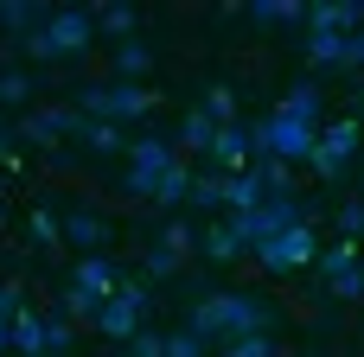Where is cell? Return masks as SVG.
Returning <instances> with one entry per match:
<instances>
[{
    "label": "cell",
    "mask_w": 364,
    "mask_h": 357,
    "mask_svg": "<svg viewBox=\"0 0 364 357\" xmlns=\"http://www.w3.org/2000/svg\"><path fill=\"white\" fill-rule=\"evenodd\" d=\"M192 332L205 339V345H237V339H256V332H282V307L275 300H262V294H211V300H198L192 307Z\"/></svg>",
    "instance_id": "obj_1"
},
{
    "label": "cell",
    "mask_w": 364,
    "mask_h": 357,
    "mask_svg": "<svg viewBox=\"0 0 364 357\" xmlns=\"http://www.w3.org/2000/svg\"><path fill=\"white\" fill-rule=\"evenodd\" d=\"M96 38H102V32H96V13H90V6H51V19H45L32 38L6 45V57L19 51V57H38V64H70V57H83ZM6 57H0V64H6Z\"/></svg>",
    "instance_id": "obj_2"
},
{
    "label": "cell",
    "mask_w": 364,
    "mask_h": 357,
    "mask_svg": "<svg viewBox=\"0 0 364 357\" xmlns=\"http://www.w3.org/2000/svg\"><path fill=\"white\" fill-rule=\"evenodd\" d=\"M70 109L90 115V121L128 128V121H141L147 109H160V89H154V83H122V77H83V83H70Z\"/></svg>",
    "instance_id": "obj_3"
},
{
    "label": "cell",
    "mask_w": 364,
    "mask_h": 357,
    "mask_svg": "<svg viewBox=\"0 0 364 357\" xmlns=\"http://www.w3.org/2000/svg\"><path fill=\"white\" fill-rule=\"evenodd\" d=\"M250 141H256V160L269 153L282 166H307L320 153V128L301 121V115H288V109H269L262 121H250Z\"/></svg>",
    "instance_id": "obj_4"
},
{
    "label": "cell",
    "mask_w": 364,
    "mask_h": 357,
    "mask_svg": "<svg viewBox=\"0 0 364 357\" xmlns=\"http://www.w3.org/2000/svg\"><path fill=\"white\" fill-rule=\"evenodd\" d=\"M147 307H154V281L147 275H128V287L122 294H109L102 307H96V339H115V345H134V332H141V319H147Z\"/></svg>",
    "instance_id": "obj_5"
},
{
    "label": "cell",
    "mask_w": 364,
    "mask_h": 357,
    "mask_svg": "<svg viewBox=\"0 0 364 357\" xmlns=\"http://www.w3.org/2000/svg\"><path fill=\"white\" fill-rule=\"evenodd\" d=\"M90 134V115H77L70 102H51V109H26L13 141H32V147H58V141H83Z\"/></svg>",
    "instance_id": "obj_6"
},
{
    "label": "cell",
    "mask_w": 364,
    "mask_h": 357,
    "mask_svg": "<svg viewBox=\"0 0 364 357\" xmlns=\"http://www.w3.org/2000/svg\"><path fill=\"white\" fill-rule=\"evenodd\" d=\"M256 262H262L269 275H301V268H314V262H320L314 224H294V230H282L269 249H256Z\"/></svg>",
    "instance_id": "obj_7"
},
{
    "label": "cell",
    "mask_w": 364,
    "mask_h": 357,
    "mask_svg": "<svg viewBox=\"0 0 364 357\" xmlns=\"http://www.w3.org/2000/svg\"><path fill=\"white\" fill-rule=\"evenodd\" d=\"M109 236H115V224H109L96 204H70V211H64V243H70V249L102 256V249H109Z\"/></svg>",
    "instance_id": "obj_8"
},
{
    "label": "cell",
    "mask_w": 364,
    "mask_h": 357,
    "mask_svg": "<svg viewBox=\"0 0 364 357\" xmlns=\"http://www.w3.org/2000/svg\"><path fill=\"white\" fill-rule=\"evenodd\" d=\"M211 166H218V172H250V166H256V141H250L243 121L218 128V141H211Z\"/></svg>",
    "instance_id": "obj_9"
},
{
    "label": "cell",
    "mask_w": 364,
    "mask_h": 357,
    "mask_svg": "<svg viewBox=\"0 0 364 357\" xmlns=\"http://www.w3.org/2000/svg\"><path fill=\"white\" fill-rule=\"evenodd\" d=\"M70 287H83L90 300H109V294H122V287H128V275H122L109 256H83V262L70 268Z\"/></svg>",
    "instance_id": "obj_10"
},
{
    "label": "cell",
    "mask_w": 364,
    "mask_h": 357,
    "mask_svg": "<svg viewBox=\"0 0 364 357\" xmlns=\"http://www.w3.org/2000/svg\"><path fill=\"white\" fill-rule=\"evenodd\" d=\"M192 256H205V262H237V256H250V249H243V236L230 230V217H211V224L198 230Z\"/></svg>",
    "instance_id": "obj_11"
},
{
    "label": "cell",
    "mask_w": 364,
    "mask_h": 357,
    "mask_svg": "<svg viewBox=\"0 0 364 357\" xmlns=\"http://www.w3.org/2000/svg\"><path fill=\"white\" fill-rule=\"evenodd\" d=\"M109 64H115L109 77H122V83H141V77L154 70V45H147V38L134 32V38H122V45H109Z\"/></svg>",
    "instance_id": "obj_12"
},
{
    "label": "cell",
    "mask_w": 364,
    "mask_h": 357,
    "mask_svg": "<svg viewBox=\"0 0 364 357\" xmlns=\"http://www.w3.org/2000/svg\"><path fill=\"white\" fill-rule=\"evenodd\" d=\"M45 19H51V6H32V0H0V32H6V45L32 38Z\"/></svg>",
    "instance_id": "obj_13"
},
{
    "label": "cell",
    "mask_w": 364,
    "mask_h": 357,
    "mask_svg": "<svg viewBox=\"0 0 364 357\" xmlns=\"http://www.w3.org/2000/svg\"><path fill=\"white\" fill-rule=\"evenodd\" d=\"M96 13V32L109 38V45H122V38H134V26L147 19L141 6H128V0H109V6H90Z\"/></svg>",
    "instance_id": "obj_14"
},
{
    "label": "cell",
    "mask_w": 364,
    "mask_h": 357,
    "mask_svg": "<svg viewBox=\"0 0 364 357\" xmlns=\"http://www.w3.org/2000/svg\"><path fill=\"white\" fill-rule=\"evenodd\" d=\"M173 160H179V147L166 134H134L128 141V166H141V172H166Z\"/></svg>",
    "instance_id": "obj_15"
},
{
    "label": "cell",
    "mask_w": 364,
    "mask_h": 357,
    "mask_svg": "<svg viewBox=\"0 0 364 357\" xmlns=\"http://www.w3.org/2000/svg\"><path fill=\"white\" fill-rule=\"evenodd\" d=\"M269 198V185H262V172L250 166V172H230L224 179V204H230V217H243V211H256Z\"/></svg>",
    "instance_id": "obj_16"
},
{
    "label": "cell",
    "mask_w": 364,
    "mask_h": 357,
    "mask_svg": "<svg viewBox=\"0 0 364 357\" xmlns=\"http://www.w3.org/2000/svg\"><path fill=\"white\" fill-rule=\"evenodd\" d=\"M243 19L250 26H307V6L301 0H256V6H243Z\"/></svg>",
    "instance_id": "obj_17"
},
{
    "label": "cell",
    "mask_w": 364,
    "mask_h": 357,
    "mask_svg": "<svg viewBox=\"0 0 364 357\" xmlns=\"http://www.w3.org/2000/svg\"><path fill=\"white\" fill-rule=\"evenodd\" d=\"M320 147H326V153H339V160L352 166V160H358V147H364L358 115H352V121H326V128H320Z\"/></svg>",
    "instance_id": "obj_18"
},
{
    "label": "cell",
    "mask_w": 364,
    "mask_h": 357,
    "mask_svg": "<svg viewBox=\"0 0 364 357\" xmlns=\"http://www.w3.org/2000/svg\"><path fill=\"white\" fill-rule=\"evenodd\" d=\"M282 109H288V115H301V121H314V128H326V121H320V115H326V89H320L314 77H307V83H294Z\"/></svg>",
    "instance_id": "obj_19"
},
{
    "label": "cell",
    "mask_w": 364,
    "mask_h": 357,
    "mask_svg": "<svg viewBox=\"0 0 364 357\" xmlns=\"http://www.w3.org/2000/svg\"><path fill=\"white\" fill-rule=\"evenodd\" d=\"M32 83H38L32 70H19V64H0V109H19V115H26V109H32Z\"/></svg>",
    "instance_id": "obj_20"
},
{
    "label": "cell",
    "mask_w": 364,
    "mask_h": 357,
    "mask_svg": "<svg viewBox=\"0 0 364 357\" xmlns=\"http://www.w3.org/2000/svg\"><path fill=\"white\" fill-rule=\"evenodd\" d=\"M301 51H307V64H320V70H339V64H346V38H339V32H307Z\"/></svg>",
    "instance_id": "obj_21"
},
{
    "label": "cell",
    "mask_w": 364,
    "mask_h": 357,
    "mask_svg": "<svg viewBox=\"0 0 364 357\" xmlns=\"http://www.w3.org/2000/svg\"><path fill=\"white\" fill-rule=\"evenodd\" d=\"M211 141H218V121H211L205 109H192V115L179 121V134H173V147H192V153H211Z\"/></svg>",
    "instance_id": "obj_22"
},
{
    "label": "cell",
    "mask_w": 364,
    "mask_h": 357,
    "mask_svg": "<svg viewBox=\"0 0 364 357\" xmlns=\"http://www.w3.org/2000/svg\"><path fill=\"white\" fill-rule=\"evenodd\" d=\"M13 357H45V313L13 319Z\"/></svg>",
    "instance_id": "obj_23"
},
{
    "label": "cell",
    "mask_w": 364,
    "mask_h": 357,
    "mask_svg": "<svg viewBox=\"0 0 364 357\" xmlns=\"http://www.w3.org/2000/svg\"><path fill=\"white\" fill-rule=\"evenodd\" d=\"M26 236H32V249H64V217H51V204H38L26 217Z\"/></svg>",
    "instance_id": "obj_24"
},
{
    "label": "cell",
    "mask_w": 364,
    "mask_h": 357,
    "mask_svg": "<svg viewBox=\"0 0 364 357\" xmlns=\"http://www.w3.org/2000/svg\"><path fill=\"white\" fill-rule=\"evenodd\" d=\"M224 179H230V172L205 166V172L192 179V211H218V204H224Z\"/></svg>",
    "instance_id": "obj_25"
},
{
    "label": "cell",
    "mask_w": 364,
    "mask_h": 357,
    "mask_svg": "<svg viewBox=\"0 0 364 357\" xmlns=\"http://www.w3.org/2000/svg\"><path fill=\"white\" fill-rule=\"evenodd\" d=\"M198 109H205L218 128H230V121H237V96H230V83H205V102H198Z\"/></svg>",
    "instance_id": "obj_26"
},
{
    "label": "cell",
    "mask_w": 364,
    "mask_h": 357,
    "mask_svg": "<svg viewBox=\"0 0 364 357\" xmlns=\"http://www.w3.org/2000/svg\"><path fill=\"white\" fill-rule=\"evenodd\" d=\"M70 351H77V326L58 319V313H45V357H70Z\"/></svg>",
    "instance_id": "obj_27"
},
{
    "label": "cell",
    "mask_w": 364,
    "mask_h": 357,
    "mask_svg": "<svg viewBox=\"0 0 364 357\" xmlns=\"http://www.w3.org/2000/svg\"><path fill=\"white\" fill-rule=\"evenodd\" d=\"M83 147H90V153H128V134H122L115 121H90Z\"/></svg>",
    "instance_id": "obj_28"
},
{
    "label": "cell",
    "mask_w": 364,
    "mask_h": 357,
    "mask_svg": "<svg viewBox=\"0 0 364 357\" xmlns=\"http://www.w3.org/2000/svg\"><path fill=\"white\" fill-rule=\"evenodd\" d=\"M96 307H102V300H90V294H83V287H64V294H58V307H51V313H58V319H70V326H77V319H96Z\"/></svg>",
    "instance_id": "obj_29"
},
{
    "label": "cell",
    "mask_w": 364,
    "mask_h": 357,
    "mask_svg": "<svg viewBox=\"0 0 364 357\" xmlns=\"http://www.w3.org/2000/svg\"><path fill=\"white\" fill-rule=\"evenodd\" d=\"M179 268H186V256H179V249H166V243H154V249H147V281H173Z\"/></svg>",
    "instance_id": "obj_30"
},
{
    "label": "cell",
    "mask_w": 364,
    "mask_h": 357,
    "mask_svg": "<svg viewBox=\"0 0 364 357\" xmlns=\"http://www.w3.org/2000/svg\"><path fill=\"white\" fill-rule=\"evenodd\" d=\"M218 357H282V339H269V332H256V339H237V345H224Z\"/></svg>",
    "instance_id": "obj_31"
},
{
    "label": "cell",
    "mask_w": 364,
    "mask_h": 357,
    "mask_svg": "<svg viewBox=\"0 0 364 357\" xmlns=\"http://www.w3.org/2000/svg\"><path fill=\"white\" fill-rule=\"evenodd\" d=\"M326 287H333V300H364V262H352V268H339V275H333Z\"/></svg>",
    "instance_id": "obj_32"
},
{
    "label": "cell",
    "mask_w": 364,
    "mask_h": 357,
    "mask_svg": "<svg viewBox=\"0 0 364 357\" xmlns=\"http://www.w3.org/2000/svg\"><path fill=\"white\" fill-rule=\"evenodd\" d=\"M307 166H314V179H320V185H346V172H352V166H346L339 153H326V147H320Z\"/></svg>",
    "instance_id": "obj_33"
},
{
    "label": "cell",
    "mask_w": 364,
    "mask_h": 357,
    "mask_svg": "<svg viewBox=\"0 0 364 357\" xmlns=\"http://www.w3.org/2000/svg\"><path fill=\"white\" fill-rule=\"evenodd\" d=\"M166 357H211V345L186 326V332H166Z\"/></svg>",
    "instance_id": "obj_34"
},
{
    "label": "cell",
    "mask_w": 364,
    "mask_h": 357,
    "mask_svg": "<svg viewBox=\"0 0 364 357\" xmlns=\"http://www.w3.org/2000/svg\"><path fill=\"white\" fill-rule=\"evenodd\" d=\"M339 236L364 249V198H352V204H339Z\"/></svg>",
    "instance_id": "obj_35"
},
{
    "label": "cell",
    "mask_w": 364,
    "mask_h": 357,
    "mask_svg": "<svg viewBox=\"0 0 364 357\" xmlns=\"http://www.w3.org/2000/svg\"><path fill=\"white\" fill-rule=\"evenodd\" d=\"M128 357H166V332H134V345H128Z\"/></svg>",
    "instance_id": "obj_36"
},
{
    "label": "cell",
    "mask_w": 364,
    "mask_h": 357,
    "mask_svg": "<svg viewBox=\"0 0 364 357\" xmlns=\"http://www.w3.org/2000/svg\"><path fill=\"white\" fill-rule=\"evenodd\" d=\"M19 313H26V294H19V287L6 281V287H0V326H13Z\"/></svg>",
    "instance_id": "obj_37"
},
{
    "label": "cell",
    "mask_w": 364,
    "mask_h": 357,
    "mask_svg": "<svg viewBox=\"0 0 364 357\" xmlns=\"http://www.w3.org/2000/svg\"><path fill=\"white\" fill-rule=\"evenodd\" d=\"M0 166H6V172L19 166V141H13V128H6V121H0Z\"/></svg>",
    "instance_id": "obj_38"
},
{
    "label": "cell",
    "mask_w": 364,
    "mask_h": 357,
    "mask_svg": "<svg viewBox=\"0 0 364 357\" xmlns=\"http://www.w3.org/2000/svg\"><path fill=\"white\" fill-rule=\"evenodd\" d=\"M358 128H364V77H358Z\"/></svg>",
    "instance_id": "obj_39"
},
{
    "label": "cell",
    "mask_w": 364,
    "mask_h": 357,
    "mask_svg": "<svg viewBox=\"0 0 364 357\" xmlns=\"http://www.w3.org/2000/svg\"><path fill=\"white\" fill-rule=\"evenodd\" d=\"M0 224H6V198H0Z\"/></svg>",
    "instance_id": "obj_40"
}]
</instances>
